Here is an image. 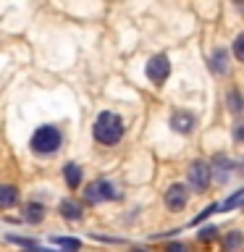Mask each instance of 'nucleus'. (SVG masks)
<instances>
[{"instance_id": "7ed1b4c3", "label": "nucleus", "mask_w": 244, "mask_h": 252, "mask_svg": "<svg viewBox=\"0 0 244 252\" xmlns=\"http://www.w3.org/2000/svg\"><path fill=\"white\" fill-rule=\"evenodd\" d=\"M84 200L87 202H110V200H118V189L113 181L108 179H94L84 187Z\"/></svg>"}, {"instance_id": "f8f14e48", "label": "nucleus", "mask_w": 244, "mask_h": 252, "mask_svg": "<svg viewBox=\"0 0 244 252\" xmlns=\"http://www.w3.org/2000/svg\"><path fill=\"white\" fill-rule=\"evenodd\" d=\"M53 244H58L63 252H79L82 250V239H76V236H53Z\"/></svg>"}, {"instance_id": "aec40b11", "label": "nucleus", "mask_w": 244, "mask_h": 252, "mask_svg": "<svg viewBox=\"0 0 244 252\" xmlns=\"http://www.w3.org/2000/svg\"><path fill=\"white\" fill-rule=\"evenodd\" d=\"M215 236H218V226H202L200 228V234H197V239H200V242H208V239H215Z\"/></svg>"}, {"instance_id": "6ab92c4d", "label": "nucleus", "mask_w": 244, "mask_h": 252, "mask_svg": "<svg viewBox=\"0 0 244 252\" xmlns=\"http://www.w3.org/2000/svg\"><path fill=\"white\" fill-rule=\"evenodd\" d=\"M5 239H8V242H13V244H21V247H27V250H31V247H39V244H37L34 239H27V236H16V234H5Z\"/></svg>"}, {"instance_id": "39448f33", "label": "nucleus", "mask_w": 244, "mask_h": 252, "mask_svg": "<svg viewBox=\"0 0 244 252\" xmlns=\"http://www.w3.org/2000/svg\"><path fill=\"white\" fill-rule=\"evenodd\" d=\"M145 74H147V79L155 87H160L165 79L171 76V58H168V55H163V53L152 55V58L147 61V66H145Z\"/></svg>"}, {"instance_id": "412c9836", "label": "nucleus", "mask_w": 244, "mask_h": 252, "mask_svg": "<svg viewBox=\"0 0 244 252\" xmlns=\"http://www.w3.org/2000/svg\"><path fill=\"white\" fill-rule=\"evenodd\" d=\"M163 252H189V247H186L184 242H168Z\"/></svg>"}, {"instance_id": "4be33fe9", "label": "nucleus", "mask_w": 244, "mask_h": 252, "mask_svg": "<svg viewBox=\"0 0 244 252\" xmlns=\"http://www.w3.org/2000/svg\"><path fill=\"white\" fill-rule=\"evenodd\" d=\"M234 139H236V142H244V124H239V126L234 129Z\"/></svg>"}, {"instance_id": "f3484780", "label": "nucleus", "mask_w": 244, "mask_h": 252, "mask_svg": "<svg viewBox=\"0 0 244 252\" xmlns=\"http://www.w3.org/2000/svg\"><path fill=\"white\" fill-rule=\"evenodd\" d=\"M242 197H244V187H242V189H236V192H234L231 197H228V200H226L223 205H220V213H226V210L236 208V205H239V200H242Z\"/></svg>"}, {"instance_id": "6e6552de", "label": "nucleus", "mask_w": 244, "mask_h": 252, "mask_svg": "<svg viewBox=\"0 0 244 252\" xmlns=\"http://www.w3.org/2000/svg\"><path fill=\"white\" fill-rule=\"evenodd\" d=\"M58 213H61V218H66V220H79L84 216V205L76 202V200H61Z\"/></svg>"}, {"instance_id": "20e7f679", "label": "nucleus", "mask_w": 244, "mask_h": 252, "mask_svg": "<svg viewBox=\"0 0 244 252\" xmlns=\"http://www.w3.org/2000/svg\"><path fill=\"white\" fill-rule=\"evenodd\" d=\"M210 179H213V165L205 163V160H192L186 168V181L194 192H205L210 187Z\"/></svg>"}, {"instance_id": "a211bd4d", "label": "nucleus", "mask_w": 244, "mask_h": 252, "mask_svg": "<svg viewBox=\"0 0 244 252\" xmlns=\"http://www.w3.org/2000/svg\"><path fill=\"white\" fill-rule=\"evenodd\" d=\"M213 213H220V202H210L208 208H205V210L200 213V216H197V218L192 220V226H197V223H202V220L208 218V216H213Z\"/></svg>"}, {"instance_id": "b1692460", "label": "nucleus", "mask_w": 244, "mask_h": 252, "mask_svg": "<svg viewBox=\"0 0 244 252\" xmlns=\"http://www.w3.org/2000/svg\"><path fill=\"white\" fill-rule=\"evenodd\" d=\"M129 252H147V250H142V247H137V250H129Z\"/></svg>"}, {"instance_id": "0eeeda50", "label": "nucleus", "mask_w": 244, "mask_h": 252, "mask_svg": "<svg viewBox=\"0 0 244 252\" xmlns=\"http://www.w3.org/2000/svg\"><path fill=\"white\" fill-rule=\"evenodd\" d=\"M171 129L176 134H192L194 131V116L189 110H176L171 116Z\"/></svg>"}, {"instance_id": "9b49d317", "label": "nucleus", "mask_w": 244, "mask_h": 252, "mask_svg": "<svg viewBox=\"0 0 244 252\" xmlns=\"http://www.w3.org/2000/svg\"><path fill=\"white\" fill-rule=\"evenodd\" d=\"M226 102H228V110H231L234 116H242V113H244V97H242V92L236 90V87H231V90H228Z\"/></svg>"}, {"instance_id": "f257e3e1", "label": "nucleus", "mask_w": 244, "mask_h": 252, "mask_svg": "<svg viewBox=\"0 0 244 252\" xmlns=\"http://www.w3.org/2000/svg\"><path fill=\"white\" fill-rule=\"evenodd\" d=\"M123 131H126V126H123V118L113 113V110H102V113L94 118V124H92V137L94 142H100V145H118V142L123 139Z\"/></svg>"}, {"instance_id": "423d86ee", "label": "nucleus", "mask_w": 244, "mask_h": 252, "mask_svg": "<svg viewBox=\"0 0 244 252\" xmlns=\"http://www.w3.org/2000/svg\"><path fill=\"white\" fill-rule=\"evenodd\" d=\"M163 200H165V208H168L171 213H179V210H184L186 202H189V189L184 184H171L168 189H165Z\"/></svg>"}, {"instance_id": "9d476101", "label": "nucleus", "mask_w": 244, "mask_h": 252, "mask_svg": "<svg viewBox=\"0 0 244 252\" xmlns=\"http://www.w3.org/2000/svg\"><path fill=\"white\" fill-rule=\"evenodd\" d=\"M24 220H27V223H42L45 220V205L42 202H27V208H24Z\"/></svg>"}, {"instance_id": "5701e85b", "label": "nucleus", "mask_w": 244, "mask_h": 252, "mask_svg": "<svg viewBox=\"0 0 244 252\" xmlns=\"http://www.w3.org/2000/svg\"><path fill=\"white\" fill-rule=\"evenodd\" d=\"M27 252H61V250H47V247H31Z\"/></svg>"}, {"instance_id": "4468645a", "label": "nucleus", "mask_w": 244, "mask_h": 252, "mask_svg": "<svg viewBox=\"0 0 244 252\" xmlns=\"http://www.w3.org/2000/svg\"><path fill=\"white\" fill-rule=\"evenodd\" d=\"M226 61H228V53L226 50H215L210 55V68L215 71V74H226Z\"/></svg>"}, {"instance_id": "2eb2a0df", "label": "nucleus", "mask_w": 244, "mask_h": 252, "mask_svg": "<svg viewBox=\"0 0 244 252\" xmlns=\"http://www.w3.org/2000/svg\"><path fill=\"white\" fill-rule=\"evenodd\" d=\"M244 244V234L242 231H228L226 239H223V250L226 252H236Z\"/></svg>"}, {"instance_id": "1a4fd4ad", "label": "nucleus", "mask_w": 244, "mask_h": 252, "mask_svg": "<svg viewBox=\"0 0 244 252\" xmlns=\"http://www.w3.org/2000/svg\"><path fill=\"white\" fill-rule=\"evenodd\" d=\"M63 176H66V184H68V189H79L82 187V165L79 163H66L63 165Z\"/></svg>"}, {"instance_id": "dca6fc26", "label": "nucleus", "mask_w": 244, "mask_h": 252, "mask_svg": "<svg viewBox=\"0 0 244 252\" xmlns=\"http://www.w3.org/2000/svg\"><path fill=\"white\" fill-rule=\"evenodd\" d=\"M231 50H234V58L239 61V63H244V32H242V34H236Z\"/></svg>"}, {"instance_id": "f03ea898", "label": "nucleus", "mask_w": 244, "mask_h": 252, "mask_svg": "<svg viewBox=\"0 0 244 252\" xmlns=\"http://www.w3.org/2000/svg\"><path fill=\"white\" fill-rule=\"evenodd\" d=\"M61 142H63V134H61L58 126L42 124V126H37V129H34V134H31L29 147H31V153H34V155H53V153H58Z\"/></svg>"}, {"instance_id": "ddd939ff", "label": "nucleus", "mask_w": 244, "mask_h": 252, "mask_svg": "<svg viewBox=\"0 0 244 252\" xmlns=\"http://www.w3.org/2000/svg\"><path fill=\"white\" fill-rule=\"evenodd\" d=\"M16 197H19V189L13 184H3L0 187V208H11L16 202Z\"/></svg>"}]
</instances>
